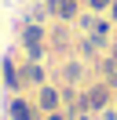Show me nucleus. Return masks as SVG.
<instances>
[{
  "instance_id": "nucleus-11",
  "label": "nucleus",
  "mask_w": 117,
  "mask_h": 120,
  "mask_svg": "<svg viewBox=\"0 0 117 120\" xmlns=\"http://www.w3.org/2000/svg\"><path fill=\"white\" fill-rule=\"evenodd\" d=\"M110 4H113V0H88V11L102 15V11H110Z\"/></svg>"
},
{
  "instance_id": "nucleus-7",
  "label": "nucleus",
  "mask_w": 117,
  "mask_h": 120,
  "mask_svg": "<svg viewBox=\"0 0 117 120\" xmlns=\"http://www.w3.org/2000/svg\"><path fill=\"white\" fill-rule=\"evenodd\" d=\"M77 15H80V4H77V0H58V8H55L58 22H77Z\"/></svg>"
},
{
  "instance_id": "nucleus-5",
  "label": "nucleus",
  "mask_w": 117,
  "mask_h": 120,
  "mask_svg": "<svg viewBox=\"0 0 117 120\" xmlns=\"http://www.w3.org/2000/svg\"><path fill=\"white\" fill-rule=\"evenodd\" d=\"M22 84H37V87H44V66H40V62H29V58H26V66H22Z\"/></svg>"
},
{
  "instance_id": "nucleus-8",
  "label": "nucleus",
  "mask_w": 117,
  "mask_h": 120,
  "mask_svg": "<svg viewBox=\"0 0 117 120\" xmlns=\"http://www.w3.org/2000/svg\"><path fill=\"white\" fill-rule=\"evenodd\" d=\"M48 40L58 47V51H70V22H58L55 29L48 33Z\"/></svg>"
},
{
  "instance_id": "nucleus-15",
  "label": "nucleus",
  "mask_w": 117,
  "mask_h": 120,
  "mask_svg": "<svg viewBox=\"0 0 117 120\" xmlns=\"http://www.w3.org/2000/svg\"><path fill=\"white\" fill-rule=\"evenodd\" d=\"M110 55H113V58H117V40H113V51H110Z\"/></svg>"
},
{
  "instance_id": "nucleus-9",
  "label": "nucleus",
  "mask_w": 117,
  "mask_h": 120,
  "mask_svg": "<svg viewBox=\"0 0 117 120\" xmlns=\"http://www.w3.org/2000/svg\"><path fill=\"white\" fill-rule=\"evenodd\" d=\"M80 73H84V66H80V62H66V66H62V80H66V84H77Z\"/></svg>"
},
{
  "instance_id": "nucleus-2",
  "label": "nucleus",
  "mask_w": 117,
  "mask_h": 120,
  "mask_svg": "<svg viewBox=\"0 0 117 120\" xmlns=\"http://www.w3.org/2000/svg\"><path fill=\"white\" fill-rule=\"evenodd\" d=\"M110 91H113V87H110V84H92V87H88L84 91V105H88V113H102V109H106V105H110Z\"/></svg>"
},
{
  "instance_id": "nucleus-6",
  "label": "nucleus",
  "mask_w": 117,
  "mask_h": 120,
  "mask_svg": "<svg viewBox=\"0 0 117 120\" xmlns=\"http://www.w3.org/2000/svg\"><path fill=\"white\" fill-rule=\"evenodd\" d=\"M99 73H102V84L117 87V58H113V55H102V58H99Z\"/></svg>"
},
{
  "instance_id": "nucleus-10",
  "label": "nucleus",
  "mask_w": 117,
  "mask_h": 120,
  "mask_svg": "<svg viewBox=\"0 0 117 120\" xmlns=\"http://www.w3.org/2000/svg\"><path fill=\"white\" fill-rule=\"evenodd\" d=\"M11 120H33V113L22 98H11Z\"/></svg>"
},
{
  "instance_id": "nucleus-1",
  "label": "nucleus",
  "mask_w": 117,
  "mask_h": 120,
  "mask_svg": "<svg viewBox=\"0 0 117 120\" xmlns=\"http://www.w3.org/2000/svg\"><path fill=\"white\" fill-rule=\"evenodd\" d=\"M22 47H26V58L29 62H40L44 55H48V29H44V22H26L18 33Z\"/></svg>"
},
{
  "instance_id": "nucleus-3",
  "label": "nucleus",
  "mask_w": 117,
  "mask_h": 120,
  "mask_svg": "<svg viewBox=\"0 0 117 120\" xmlns=\"http://www.w3.org/2000/svg\"><path fill=\"white\" fill-rule=\"evenodd\" d=\"M0 80H4V87H11V91L22 87V69H15L11 55H4V62H0Z\"/></svg>"
},
{
  "instance_id": "nucleus-14",
  "label": "nucleus",
  "mask_w": 117,
  "mask_h": 120,
  "mask_svg": "<svg viewBox=\"0 0 117 120\" xmlns=\"http://www.w3.org/2000/svg\"><path fill=\"white\" fill-rule=\"evenodd\" d=\"M73 120H88V113H80V116H73Z\"/></svg>"
},
{
  "instance_id": "nucleus-13",
  "label": "nucleus",
  "mask_w": 117,
  "mask_h": 120,
  "mask_svg": "<svg viewBox=\"0 0 117 120\" xmlns=\"http://www.w3.org/2000/svg\"><path fill=\"white\" fill-rule=\"evenodd\" d=\"M44 120H62V116H58V113H48V116H44Z\"/></svg>"
},
{
  "instance_id": "nucleus-12",
  "label": "nucleus",
  "mask_w": 117,
  "mask_h": 120,
  "mask_svg": "<svg viewBox=\"0 0 117 120\" xmlns=\"http://www.w3.org/2000/svg\"><path fill=\"white\" fill-rule=\"evenodd\" d=\"M110 18H113V22H117V0H113V4H110Z\"/></svg>"
},
{
  "instance_id": "nucleus-4",
  "label": "nucleus",
  "mask_w": 117,
  "mask_h": 120,
  "mask_svg": "<svg viewBox=\"0 0 117 120\" xmlns=\"http://www.w3.org/2000/svg\"><path fill=\"white\" fill-rule=\"evenodd\" d=\"M37 102H40V109H44V113H55V109H58V102H62V95H58L51 84H44V87H40V98H37Z\"/></svg>"
}]
</instances>
